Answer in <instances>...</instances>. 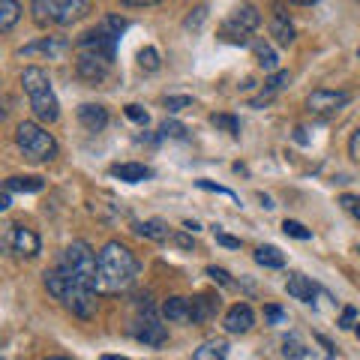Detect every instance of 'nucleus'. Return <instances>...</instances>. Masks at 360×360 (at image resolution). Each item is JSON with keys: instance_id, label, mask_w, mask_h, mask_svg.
Masks as SVG:
<instances>
[{"instance_id": "1", "label": "nucleus", "mask_w": 360, "mask_h": 360, "mask_svg": "<svg viewBox=\"0 0 360 360\" xmlns=\"http://www.w3.org/2000/svg\"><path fill=\"white\" fill-rule=\"evenodd\" d=\"M45 288L58 297L78 319H90L96 312V288H99V255L90 243L72 240L51 270H45Z\"/></svg>"}, {"instance_id": "2", "label": "nucleus", "mask_w": 360, "mask_h": 360, "mask_svg": "<svg viewBox=\"0 0 360 360\" xmlns=\"http://www.w3.org/2000/svg\"><path fill=\"white\" fill-rule=\"evenodd\" d=\"M135 276H139V258L132 255L129 246L111 240L99 250V288L103 291L120 295L135 283Z\"/></svg>"}, {"instance_id": "3", "label": "nucleus", "mask_w": 360, "mask_h": 360, "mask_svg": "<svg viewBox=\"0 0 360 360\" xmlns=\"http://www.w3.org/2000/svg\"><path fill=\"white\" fill-rule=\"evenodd\" d=\"M21 87H25L30 108L39 123H54L60 117V105H58V96H54L51 78L42 66H27V70L21 72Z\"/></svg>"}, {"instance_id": "4", "label": "nucleus", "mask_w": 360, "mask_h": 360, "mask_svg": "<svg viewBox=\"0 0 360 360\" xmlns=\"http://www.w3.org/2000/svg\"><path fill=\"white\" fill-rule=\"evenodd\" d=\"M90 6L94 0H33L30 13L39 27H66L82 21L90 13Z\"/></svg>"}, {"instance_id": "5", "label": "nucleus", "mask_w": 360, "mask_h": 360, "mask_svg": "<svg viewBox=\"0 0 360 360\" xmlns=\"http://www.w3.org/2000/svg\"><path fill=\"white\" fill-rule=\"evenodd\" d=\"M15 144L30 162H49L58 156V141H54V135L45 129L42 123H33V120H25L15 127Z\"/></svg>"}, {"instance_id": "6", "label": "nucleus", "mask_w": 360, "mask_h": 360, "mask_svg": "<svg viewBox=\"0 0 360 360\" xmlns=\"http://www.w3.org/2000/svg\"><path fill=\"white\" fill-rule=\"evenodd\" d=\"M129 330H132L135 340L144 342V345H162L168 340V330H165L162 319L156 315L150 297H139V315H135Z\"/></svg>"}, {"instance_id": "7", "label": "nucleus", "mask_w": 360, "mask_h": 360, "mask_svg": "<svg viewBox=\"0 0 360 360\" xmlns=\"http://www.w3.org/2000/svg\"><path fill=\"white\" fill-rule=\"evenodd\" d=\"M258 25H262V13H258V6L255 4H243L222 21L219 37L229 39V42H240L243 45V42H250V37L258 30Z\"/></svg>"}, {"instance_id": "8", "label": "nucleus", "mask_w": 360, "mask_h": 360, "mask_svg": "<svg viewBox=\"0 0 360 360\" xmlns=\"http://www.w3.org/2000/svg\"><path fill=\"white\" fill-rule=\"evenodd\" d=\"M4 246H6V252L18 258V262H30V258H37L39 250H42V240H39V234L27 229V225H21V222H9L6 229H4Z\"/></svg>"}, {"instance_id": "9", "label": "nucleus", "mask_w": 360, "mask_h": 360, "mask_svg": "<svg viewBox=\"0 0 360 360\" xmlns=\"http://www.w3.org/2000/svg\"><path fill=\"white\" fill-rule=\"evenodd\" d=\"M348 103H352V94H345V90H312L307 96L309 115H319V117L340 115Z\"/></svg>"}, {"instance_id": "10", "label": "nucleus", "mask_w": 360, "mask_h": 360, "mask_svg": "<svg viewBox=\"0 0 360 360\" xmlns=\"http://www.w3.org/2000/svg\"><path fill=\"white\" fill-rule=\"evenodd\" d=\"M70 51V42H66L63 37H42L37 42L25 45L18 54L21 58H60V54Z\"/></svg>"}, {"instance_id": "11", "label": "nucleus", "mask_w": 360, "mask_h": 360, "mask_svg": "<svg viewBox=\"0 0 360 360\" xmlns=\"http://www.w3.org/2000/svg\"><path fill=\"white\" fill-rule=\"evenodd\" d=\"M222 324L229 333H246V330H252V324H255V312L250 303H234V307L225 312Z\"/></svg>"}, {"instance_id": "12", "label": "nucleus", "mask_w": 360, "mask_h": 360, "mask_svg": "<svg viewBox=\"0 0 360 360\" xmlns=\"http://www.w3.org/2000/svg\"><path fill=\"white\" fill-rule=\"evenodd\" d=\"M270 37L276 45H291L295 42V25L288 21V13L283 9V4L274 6V18H270Z\"/></svg>"}, {"instance_id": "13", "label": "nucleus", "mask_w": 360, "mask_h": 360, "mask_svg": "<svg viewBox=\"0 0 360 360\" xmlns=\"http://www.w3.org/2000/svg\"><path fill=\"white\" fill-rule=\"evenodd\" d=\"M78 123H82L87 132H103L108 127V108L94 105V103L78 105Z\"/></svg>"}, {"instance_id": "14", "label": "nucleus", "mask_w": 360, "mask_h": 360, "mask_svg": "<svg viewBox=\"0 0 360 360\" xmlns=\"http://www.w3.org/2000/svg\"><path fill=\"white\" fill-rule=\"evenodd\" d=\"M285 291L295 300L300 303H315V295H319V285L312 283V279H307L303 274H291L288 276V283H285Z\"/></svg>"}, {"instance_id": "15", "label": "nucleus", "mask_w": 360, "mask_h": 360, "mask_svg": "<svg viewBox=\"0 0 360 360\" xmlns=\"http://www.w3.org/2000/svg\"><path fill=\"white\" fill-rule=\"evenodd\" d=\"M160 312L165 321H193V297H168Z\"/></svg>"}, {"instance_id": "16", "label": "nucleus", "mask_w": 360, "mask_h": 360, "mask_svg": "<svg viewBox=\"0 0 360 360\" xmlns=\"http://www.w3.org/2000/svg\"><path fill=\"white\" fill-rule=\"evenodd\" d=\"M153 172L148 165H141V162H123V165H115L111 168V177H117L123 180V184H141V180H148Z\"/></svg>"}, {"instance_id": "17", "label": "nucleus", "mask_w": 360, "mask_h": 360, "mask_svg": "<svg viewBox=\"0 0 360 360\" xmlns=\"http://www.w3.org/2000/svg\"><path fill=\"white\" fill-rule=\"evenodd\" d=\"M219 312V297L217 295H198L193 297V324H201Z\"/></svg>"}, {"instance_id": "18", "label": "nucleus", "mask_w": 360, "mask_h": 360, "mask_svg": "<svg viewBox=\"0 0 360 360\" xmlns=\"http://www.w3.org/2000/svg\"><path fill=\"white\" fill-rule=\"evenodd\" d=\"M132 229H135V234H139V238H148V240H156V243H162V240H172V231H168V225H165L162 219L135 222Z\"/></svg>"}, {"instance_id": "19", "label": "nucleus", "mask_w": 360, "mask_h": 360, "mask_svg": "<svg viewBox=\"0 0 360 360\" xmlns=\"http://www.w3.org/2000/svg\"><path fill=\"white\" fill-rule=\"evenodd\" d=\"M225 357H229V342L225 340H207L193 354V360H225Z\"/></svg>"}, {"instance_id": "20", "label": "nucleus", "mask_w": 360, "mask_h": 360, "mask_svg": "<svg viewBox=\"0 0 360 360\" xmlns=\"http://www.w3.org/2000/svg\"><path fill=\"white\" fill-rule=\"evenodd\" d=\"M21 18V4L18 0H0V30L9 33Z\"/></svg>"}, {"instance_id": "21", "label": "nucleus", "mask_w": 360, "mask_h": 360, "mask_svg": "<svg viewBox=\"0 0 360 360\" xmlns=\"http://www.w3.org/2000/svg\"><path fill=\"white\" fill-rule=\"evenodd\" d=\"M42 186H45L42 177H9L4 184L6 193H39Z\"/></svg>"}, {"instance_id": "22", "label": "nucleus", "mask_w": 360, "mask_h": 360, "mask_svg": "<svg viewBox=\"0 0 360 360\" xmlns=\"http://www.w3.org/2000/svg\"><path fill=\"white\" fill-rule=\"evenodd\" d=\"M255 262L262 264V267L279 270V267H285V255L279 252L276 246H258V250H255Z\"/></svg>"}, {"instance_id": "23", "label": "nucleus", "mask_w": 360, "mask_h": 360, "mask_svg": "<svg viewBox=\"0 0 360 360\" xmlns=\"http://www.w3.org/2000/svg\"><path fill=\"white\" fill-rule=\"evenodd\" d=\"M255 60H258V66H262V70H267V72H274L276 63H279L276 51L270 49L267 42H255Z\"/></svg>"}, {"instance_id": "24", "label": "nucleus", "mask_w": 360, "mask_h": 360, "mask_svg": "<svg viewBox=\"0 0 360 360\" xmlns=\"http://www.w3.org/2000/svg\"><path fill=\"white\" fill-rule=\"evenodd\" d=\"M288 82H291V75H288L285 70H283V72H276V75H274V78H270V82H267V87H264V94H262V96H258V99H255V103H252V105H262V103H267V99H270V96H274V94H279V90H283V87H285Z\"/></svg>"}, {"instance_id": "25", "label": "nucleus", "mask_w": 360, "mask_h": 360, "mask_svg": "<svg viewBox=\"0 0 360 360\" xmlns=\"http://www.w3.org/2000/svg\"><path fill=\"white\" fill-rule=\"evenodd\" d=\"M283 354H285V360H303L309 352H307V345H303L300 336L291 333V336H285V340H283Z\"/></svg>"}, {"instance_id": "26", "label": "nucleus", "mask_w": 360, "mask_h": 360, "mask_svg": "<svg viewBox=\"0 0 360 360\" xmlns=\"http://www.w3.org/2000/svg\"><path fill=\"white\" fill-rule=\"evenodd\" d=\"M210 123H213L217 129L229 132L231 139H238V135H240V120L234 117V115H210Z\"/></svg>"}, {"instance_id": "27", "label": "nucleus", "mask_w": 360, "mask_h": 360, "mask_svg": "<svg viewBox=\"0 0 360 360\" xmlns=\"http://www.w3.org/2000/svg\"><path fill=\"white\" fill-rule=\"evenodd\" d=\"M139 66H141V70H148V72H156V70H160V51L150 49V45H148V49H141L139 51Z\"/></svg>"}, {"instance_id": "28", "label": "nucleus", "mask_w": 360, "mask_h": 360, "mask_svg": "<svg viewBox=\"0 0 360 360\" xmlns=\"http://www.w3.org/2000/svg\"><path fill=\"white\" fill-rule=\"evenodd\" d=\"M283 231L288 234V238H295V240H309V238H312V231L307 229V225H300V222H295V219H285V222H283Z\"/></svg>"}, {"instance_id": "29", "label": "nucleus", "mask_w": 360, "mask_h": 360, "mask_svg": "<svg viewBox=\"0 0 360 360\" xmlns=\"http://www.w3.org/2000/svg\"><path fill=\"white\" fill-rule=\"evenodd\" d=\"M340 205H342V210H345V213H352V217L360 222V195L345 193V195H340Z\"/></svg>"}, {"instance_id": "30", "label": "nucleus", "mask_w": 360, "mask_h": 360, "mask_svg": "<svg viewBox=\"0 0 360 360\" xmlns=\"http://www.w3.org/2000/svg\"><path fill=\"white\" fill-rule=\"evenodd\" d=\"M160 132L165 135V139H184L186 127H184V123H177V120H165L162 127H160Z\"/></svg>"}, {"instance_id": "31", "label": "nucleus", "mask_w": 360, "mask_h": 360, "mask_svg": "<svg viewBox=\"0 0 360 360\" xmlns=\"http://www.w3.org/2000/svg\"><path fill=\"white\" fill-rule=\"evenodd\" d=\"M193 105V96H165V108L172 111V115H177V111H184Z\"/></svg>"}, {"instance_id": "32", "label": "nucleus", "mask_w": 360, "mask_h": 360, "mask_svg": "<svg viewBox=\"0 0 360 360\" xmlns=\"http://www.w3.org/2000/svg\"><path fill=\"white\" fill-rule=\"evenodd\" d=\"M127 117L129 120H135V123H139V127H148V123H150V115H148V111H144L141 105H127Z\"/></svg>"}, {"instance_id": "33", "label": "nucleus", "mask_w": 360, "mask_h": 360, "mask_svg": "<svg viewBox=\"0 0 360 360\" xmlns=\"http://www.w3.org/2000/svg\"><path fill=\"white\" fill-rule=\"evenodd\" d=\"M207 276L213 279V283H219V285H225V288H229V285H234V279L229 276V270H222V267H207Z\"/></svg>"}, {"instance_id": "34", "label": "nucleus", "mask_w": 360, "mask_h": 360, "mask_svg": "<svg viewBox=\"0 0 360 360\" xmlns=\"http://www.w3.org/2000/svg\"><path fill=\"white\" fill-rule=\"evenodd\" d=\"M213 234H217V243L229 246V250H240V238H231V234H225L219 225H213Z\"/></svg>"}, {"instance_id": "35", "label": "nucleus", "mask_w": 360, "mask_h": 360, "mask_svg": "<svg viewBox=\"0 0 360 360\" xmlns=\"http://www.w3.org/2000/svg\"><path fill=\"white\" fill-rule=\"evenodd\" d=\"M193 13H195V15H189V18L184 21V25H186L189 30H195V27H201V21H205V18H207V6H198V9H193Z\"/></svg>"}, {"instance_id": "36", "label": "nucleus", "mask_w": 360, "mask_h": 360, "mask_svg": "<svg viewBox=\"0 0 360 360\" xmlns=\"http://www.w3.org/2000/svg\"><path fill=\"white\" fill-rule=\"evenodd\" d=\"M264 319L270 324H285V312L279 309V307H264Z\"/></svg>"}, {"instance_id": "37", "label": "nucleus", "mask_w": 360, "mask_h": 360, "mask_svg": "<svg viewBox=\"0 0 360 360\" xmlns=\"http://www.w3.org/2000/svg\"><path fill=\"white\" fill-rule=\"evenodd\" d=\"M198 189H210V193H219V195H229V198H238L231 193V189H225V186H217V184H210V180H198Z\"/></svg>"}, {"instance_id": "38", "label": "nucleus", "mask_w": 360, "mask_h": 360, "mask_svg": "<svg viewBox=\"0 0 360 360\" xmlns=\"http://www.w3.org/2000/svg\"><path fill=\"white\" fill-rule=\"evenodd\" d=\"M354 319H357V309H354V307H345V309H342V319H340V328L348 330V328L354 324Z\"/></svg>"}, {"instance_id": "39", "label": "nucleus", "mask_w": 360, "mask_h": 360, "mask_svg": "<svg viewBox=\"0 0 360 360\" xmlns=\"http://www.w3.org/2000/svg\"><path fill=\"white\" fill-rule=\"evenodd\" d=\"M348 153H352L354 162H360V129L352 135V141H348Z\"/></svg>"}, {"instance_id": "40", "label": "nucleus", "mask_w": 360, "mask_h": 360, "mask_svg": "<svg viewBox=\"0 0 360 360\" xmlns=\"http://www.w3.org/2000/svg\"><path fill=\"white\" fill-rule=\"evenodd\" d=\"M172 240L177 246H184V250H193V238H186V234H172Z\"/></svg>"}, {"instance_id": "41", "label": "nucleus", "mask_w": 360, "mask_h": 360, "mask_svg": "<svg viewBox=\"0 0 360 360\" xmlns=\"http://www.w3.org/2000/svg\"><path fill=\"white\" fill-rule=\"evenodd\" d=\"M123 6H153V4H160V0H120Z\"/></svg>"}, {"instance_id": "42", "label": "nucleus", "mask_w": 360, "mask_h": 360, "mask_svg": "<svg viewBox=\"0 0 360 360\" xmlns=\"http://www.w3.org/2000/svg\"><path fill=\"white\" fill-rule=\"evenodd\" d=\"M9 201H13V193H4V198H0V210H6Z\"/></svg>"}, {"instance_id": "43", "label": "nucleus", "mask_w": 360, "mask_h": 360, "mask_svg": "<svg viewBox=\"0 0 360 360\" xmlns=\"http://www.w3.org/2000/svg\"><path fill=\"white\" fill-rule=\"evenodd\" d=\"M291 4H297V6H312V4H319V0H291Z\"/></svg>"}, {"instance_id": "44", "label": "nucleus", "mask_w": 360, "mask_h": 360, "mask_svg": "<svg viewBox=\"0 0 360 360\" xmlns=\"http://www.w3.org/2000/svg\"><path fill=\"white\" fill-rule=\"evenodd\" d=\"M99 360H129V357H120V354H103Z\"/></svg>"}, {"instance_id": "45", "label": "nucleus", "mask_w": 360, "mask_h": 360, "mask_svg": "<svg viewBox=\"0 0 360 360\" xmlns=\"http://www.w3.org/2000/svg\"><path fill=\"white\" fill-rule=\"evenodd\" d=\"M42 360H70V357H42Z\"/></svg>"}, {"instance_id": "46", "label": "nucleus", "mask_w": 360, "mask_h": 360, "mask_svg": "<svg viewBox=\"0 0 360 360\" xmlns=\"http://www.w3.org/2000/svg\"><path fill=\"white\" fill-rule=\"evenodd\" d=\"M357 252H360V250H357Z\"/></svg>"}]
</instances>
